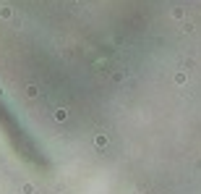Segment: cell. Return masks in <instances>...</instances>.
Segmentation results:
<instances>
[{
	"instance_id": "cell-1",
	"label": "cell",
	"mask_w": 201,
	"mask_h": 194,
	"mask_svg": "<svg viewBox=\"0 0 201 194\" xmlns=\"http://www.w3.org/2000/svg\"><path fill=\"white\" fill-rule=\"evenodd\" d=\"M94 144H97V147H99V150H102V147H107V137H105V134H97V139H94Z\"/></svg>"
},
{
	"instance_id": "cell-2",
	"label": "cell",
	"mask_w": 201,
	"mask_h": 194,
	"mask_svg": "<svg viewBox=\"0 0 201 194\" xmlns=\"http://www.w3.org/2000/svg\"><path fill=\"white\" fill-rule=\"evenodd\" d=\"M65 118H68V110H65V108H58V110H55V121H65Z\"/></svg>"
},
{
	"instance_id": "cell-3",
	"label": "cell",
	"mask_w": 201,
	"mask_h": 194,
	"mask_svg": "<svg viewBox=\"0 0 201 194\" xmlns=\"http://www.w3.org/2000/svg\"><path fill=\"white\" fill-rule=\"evenodd\" d=\"M37 94H39V92H37V87H34V84H29V87H26V97H29V100H34Z\"/></svg>"
},
{
	"instance_id": "cell-4",
	"label": "cell",
	"mask_w": 201,
	"mask_h": 194,
	"mask_svg": "<svg viewBox=\"0 0 201 194\" xmlns=\"http://www.w3.org/2000/svg\"><path fill=\"white\" fill-rule=\"evenodd\" d=\"M21 191H24V194H34V186H32V184H24V186H21Z\"/></svg>"
},
{
	"instance_id": "cell-5",
	"label": "cell",
	"mask_w": 201,
	"mask_h": 194,
	"mask_svg": "<svg viewBox=\"0 0 201 194\" xmlns=\"http://www.w3.org/2000/svg\"><path fill=\"white\" fill-rule=\"evenodd\" d=\"M0 16H3V19H11V16H13V13H11V8H8V5H5V8H3V11H0Z\"/></svg>"
},
{
	"instance_id": "cell-6",
	"label": "cell",
	"mask_w": 201,
	"mask_h": 194,
	"mask_svg": "<svg viewBox=\"0 0 201 194\" xmlns=\"http://www.w3.org/2000/svg\"><path fill=\"white\" fill-rule=\"evenodd\" d=\"M185 79H188L185 73H178V76H175V81H178V84H185Z\"/></svg>"
}]
</instances>
